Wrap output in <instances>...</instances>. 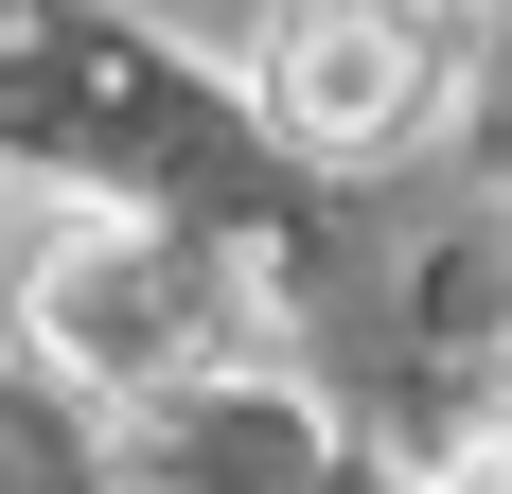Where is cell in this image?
Here are the masks:
<instances>
[{
  "label": "cell",
  "mask_w": 512,
  "mask_h": 494,
  "mask_svg": "<svg viewBox=\"0 0 512 494\" xmlns=\"http://www.w3.org/2000/svg\"><path fill=\"white\" fill-rule=\"evenodd\" d=\"M248 89L301 159H407L442 106V18L424 0H265Z\"/></svg>",
  "instance_id": "1"
},
{
  "label": "cell",
  "mask_w": 512,
  "mask_h": 494,
  "mask_svg": "<svg viewBox=\"0 0 512 494\" xmlns=\"http://www.w3.org/2000/svg\"><path fill=\"white\" fill-rule=\"evenodd\" d=\"M18 336L71 371V389H106V406H142V389H177L195 371V265L159 230H124V212H89V230H53L36 247V283H18Z\"/></svg>",
  "instance_id": "2"
},
{
  "label": "cell",
  "mask_w": 512,
  "mask_h": 494,
  "mask_svg": "<svg viewBox=\"0 0 512 494\" xmlns=\"http://www.w3.org/2000/svg\"><path fill=\"white\" fill-rule=\"evenodd\" d=\"M424 494H512V424H477V442L442 459V477H424Z\"/></svg>",
  "instance_id": "3"
}]
</instances>
